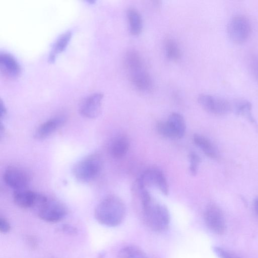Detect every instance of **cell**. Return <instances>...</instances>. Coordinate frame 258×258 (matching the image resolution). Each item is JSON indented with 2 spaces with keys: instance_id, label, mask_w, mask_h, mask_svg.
<instances>
[{
  "instance_id": "1",
  "label": "cell",
  "mask_w": 258,
  "mask_h": 258,
  "mask_svg": "<svg viewBox=\"0 0 258 258\" xmlns=\"http://www.w3.org/2000/svg\"><path fill=\"white\" fill-rule=\"evenodd\" d=\"M137 191L139 196L143 219L146 225L155 232L166 231L170 222L168 208L155 201L147 188H139Z\"/></svg>"
},
{
  "instance_id": "2",
  "label": "cell",
  "mask_w": 258,
  "mask_h": 258,
  "mask_svg": "<svg viewBox=\"0 0 258 258\" xmlns=\"http://www.w3.org/2000/svg\"><path fill=\"white\" fill-rule=\"evenodd\" d=\"M95 217L101 224L115 227L123 221L126 208L122 200L116 196H109L103 199L96 206Z\"/></svg>"
},
{
  "instance_id": "3",
  "label": "cell",
  "mask_w": 258,
  "mask_h": 258,
  "mask_svg": "<svg viewBox=\"0 0 258 258\" xmlns=\"http://www.w3.org/2000/svg\"><path fill=\"white\" fill-rule=\"evenodd\" d=\"M102 167L101 157L98 154H92L78 161L73 167V173L79 181L88 182L99 175Z\"/></svg>"
},
{
  "instance_id": "4",
  "label": "cell",
  "mask_w": 258,
  "mask_h": 258,
  "mask_svg": "<svg viewBox=\"0 0 258 258\" xmlns=\"http://www.w3.org/2000/svg\"><path fill=\"white\" fill-rule=\"evenodd\" d=\"M186 123L183 117L177 112L172 113L168 119L157 123V130L162 136L170 139L182 138L186 132Z\"/></svg>"
},
{
  "instance_id": "5",
  "label": "cell",
  "mask_w": 258,
  "mask_h": 258,
  "mask_svg": "<svg viewBox=\"0 0 258 258\" xmlns=\"http://www.w3.org/2000/svg\"><path fill=\"white\" fill-rule=\"evenodd\" d=\"M227 30L228 36L232 42L241 44L245 42L250 35L251 23L244 16H235L229 22Z\"/></svg>"
},
{
  "instance_id": "6",
  "label": "cell",
  "mask_w": 258,
  "mask_h": 258,
  "mask_svg": "<svg viewBox=\"0 0 258 258\" xmlns=\"http://www.w3.org/2000/svg\"><path fill=\"white\" fill-rule=\"evenodd\" d=\"M36 209L38 216L41 219L50 223L62 220L68 213L66 207L62 203L47 198Z\"/></svg>"
},
{
  "instance_id": "7",
  "label": "cell",
  "mask_w": 258,
  "mask_h": 258,
  "mask_svg": "<svg viewBox=\"0 0 258 258\" xmlns=\"http://www.w3.org/2000/svg\"><path fill=\"white\" fill-rule=\"evenodd\" d=\"M138 184L146 188L157 187L165 196L169 194V186L163 172L158 169H149L144 171L136 181Z\"/></svg>"
},
{
  "instance_id": "8",
  "label": "cell",
  "mask_w": 258,
  "mask_h": 258,
  "mask_svg": "<svg viewBox=\"0 0 258 258\" xmlns=\"http://www.w3.org/2000/svg\"><path fill=\"white\" fill-rule=\"evenodd\" d=\"M198 102L206 111L215 115L227 114L232 109V105L227 100L209 94L200 95Z\"/></svg>"
},
{
  "instance_id": "9",
  "label": "cell",
  "mask_w": 258,
  "mask_h": 258,
  "mask_svg": "<svg viewBox=\"0 0 258 258\" xmlns=\"http://www.w3.org/2000/svg\"><path fill=\"white\" fill-rule=\"evenodd\" d=\"M204 219L207 227L213 233L218 235L225 233V219L222 211L217 206L209 205L205 210Z\"/></svg>"
},
{
  "instance_id": "10",
  "label": "cell",
  "mask_w": 258,
  "mask_h": 258,
  "mask_svg": "<svg viewBox=\"0 0 258 258\" xmlns=\"http://www.w3.org/2000/svg\"><path fill=\"white\" fill-rule=\"evenodd\" d=\"M103 95L94 93L84 98L79 106L80 113L87 118H95L100 113Z\"/></svg>"
},
{
  "instance_id": "11",
  "label": "cell",
  "mask_w": 258,
  "mask_h": 258,
  "mask_svg": "<svg viewBox=\"0 0 258 258\" xmlns=\"http://www.w3.org/2000/svg\"><path fill=\"white\" fill-rule=\"evenodd\" d=\"M3 178L5 183L15 190L26 188L30 181L26 171L15 167L8 168L4 173Z\"/></svg>"
},
{
  "instance_id": "12",
  "label": "cell",
  "mask_w": 258,
  "mask_h": 258,
  "mask_svg": "<svg viewBox=\"0 0 258 258\" xmlns=\"http://www.w3.org/2000/svg\"><path fill=\"white\" fill-rule=\"evenodd\" d=\"M66 117L58 115L49 118L42 123L36 130L34 137L38 139H45L61 127L66 121Z\"/></svg>"
},
{
  "instance_id": "13",
  "label": "cell",
  "mask_w": 258,
  "mask_h": 258,
  "mask_svg": "<svg viewBox=\"0 0 258 258\" xmlns=\"http://www.w3.org/2000/svg\"><path fill=\"white\" fill-rule=\"evenodd\" d=\"M129 79L132 85L138 90L148 92L153 88L152 78L146 68L128 73Z\"/></svg>"
},
{
  "instance_id": "14",
  "label": "cell",
  "mask_w": 258,
  "mask_h": 258,
  "mask_svg": "<svg viewBox=\"0 0 258 258\" xmlns=\"http://www.w3.org/2000/svg\"><path fill=\"white\" fill-rule=\"evenodd\" d=\"M0 69L5 76L10 79L17 78L21 73V67L16 58L6 52L0 53Z\"/></svg>"
},
{
  "instance_id": "15",
  "label": "cell",
  "mask_w": 258,
  "mask_h": 258,
  "mask_svg": "<svg viewBox=\"0 0 258 258\" xmlns=\"http://www.w3.org/2000/svg\"><path fill=\"white\" fill-rule=\"evenodd\" d=\"M39 194L26 188L15 190L13 194L14 203L22 208H34Z\"/></svg>"
},
{
  "instance_id": "16",
  "label": "cell",
  "mask_w": 258,
  "mask_h": 258,
  "mask_svg": "<svg viewBox=\"0 0 258 258\" xmlns=\"http://www.w3.org/2000/svg\"><path fill=\"white\" fill-rule=\"evenodd\" d=\"M130 147L128 139L124 136L115 138L109 146V152L112 157L121 159L127 153Z\"/></svg>"
},
{
  "instance_id": "17",
  "label": "cell",
  "mask_w": 258,
  "mask_h": 258,
  "mask_svg": "<svg viewBox=\"0 0 258 258\" xmlns=\"http://www.w3.org/2000/svg\"><path fill=\"white\" fill-rule=\"evenodd\" d=\"M193 141L207 156L212 159L218 158V151L208 138L203 135L195 134L193 136Z\"/></svg>"
},
{
  "instance_id": "18",
  "label": "cell",
  "mask_w": 258,
  "mask_h": 258,
  "mask_svg": "<svg viewBox=\"0 0 258 258\" xmlns=\"http://www.w3.org/2000/svg\"><path fill=\"white\" fill-rule=\"evenodd\" d=\"M124 64L128 73L145 67L142 56L135 50L127 51L124 56Z\"/></svg>"
},
{
  "instance_id": "19",
  "label": "cell",
  "mask_w": 258,
  "mask_h": 258,
  "mask_svg": "<svg viewBox=\"0 0 258 258\" xmlns=\"http://www.w3.org/2000/svg\"><path fill=\"white\" fill-rule=\"evenodd\" d=\"M72 33L66 31L61 34L55 42L48 56V61L52 62L56 56L67 47L71 38Z\"/></svg>"
},
{
  "instance_id": "20",
  "label": "cell",
  "mask_w": 258,
  "mask_h": 258,
  "mask_svg": "<svg viewBox=\"0 0 258 258\" xmlns=\"http://www.w3.org/2000/svg\"><path fill=\"white\" fill-rule=\"evenodd\" d=\"M127 17L128 21L130 31L133 35H138L143 28V22L140 13L135 9L128 10Z\"/></svg>"
},
{
  "instance_id": "21",
  "label": "cell",
  "mask_w": 258,
  "mask_h": 258,
  "mask_svg": "<svg viewBox=\"0 0 258 258\" xmlns=\"http://www.w3.org/2000/svg\"><path fill=\"white\" fill-rule=\"evenodd\" d=\"M165 53L170 60L177 61L181 57V51L177 42L172 38H167L164 43Z\"/></svg>"
},
{
  "instance_id": "22",
  "label": "cell",
  "mask_w": 258,
  "mask_h": 258,
  "mask_svg": "<svg viewBox=\"0 0 258 258\" xmlns=\"http://www.w3.org/2000/svg\"><path fill=\"white\" fill-rule=\"evenodd\" d=\"M117 258H147L144 252L136 246H127L118 252Z\"/></svg>"
},
{
  "instance_id": "23",
  "label": "cell",
  "mask_w": 258,
  "mask_h": 258,
  "mask_svg": "<svg viewBox=\"0 0 258 258\" xmlns=\"http://www.w3.org/2000/svg\"><path fill=\"white\" fill-rule=\"evenodd\" d=\"M235 109L237 113L246 118L254 125L257 126L256 122L253 118L251 110V104L245 100H241L235 103Z\"/></svg>"
},
{
  "instance_id": "24",
  "label": "cell",
  "mask_w": 258,
  "mask_h": 258,
  "mask_svg": "<svg viewBox=\"0 0 258 258\" xmlns=\"http://www.w3.org/2000/svg\"><path fill=\"white\" fill-rule=\"evenodd\" d=\"M189 160V171L191 175H197L199 166L201 162V158L198 154L194 152H191L188 155Z\"/></svg>"
},
{
  "instance_id": "25",
  "label": "cell",
  "mask_w": 258,
  "mask_h": 258,
  "mask_svg": "<svg viewBox=\"0 0 258 258\" xmlns=\"http://www.w3.org/2000/svg\"><path fill=\"white\" fill-rule=\"evenodd\" d=\"M248 65L252 76L258 81V55H251L248 60Z\"/></svg>"
},
{
  "instance_id": "26",
  "label": "cell",
  "mask_w": 258,
  "mask_h": 258,
  "mask_svg": "<svg viewBox=\"0 0 258 258\" xmlns=\"http://www.w3.org/2000/svg\"><path fill=\"white\" fill-rule=\"evenodd\" d=\"M213 250L219 258H240L225 249L219 246L214 247Z\"/></svg>"
},
{
  "instance_id": "27",
  "label": "cell",
  "mask_w": 258,
  "mask_h": 258,
  "mask_svg": "<svg viewBox=\"0 0 258 258\" xmlns=\"http://www.w3.org/2000/svg\"><path fill=\"white\" fill-rule=\"evenodd\" d=\"M59 231L69 234H75L77 233V229L74 226L69 224H64L60 226Z\"/></svg>"
},
{
  "instance_id": "28",
  "label": "cell",
  "mask_w": 258,
  "mask_h": 258,
  "mask_svg": "<svg viewBox=\"0 0 258 258\" xmlns=\"http://www.w3.org/2000/svg\"><path fill=\"white\" fill-rule=\"evenodd\" d=\"M11 229V225L8 220L4 217H0V231L2 233H7Z\"/></svg>"
},
{
  "instance_id": "29",
  "label": "cell",
  "mask_w": 258,
  "mask_h": 258,
  "mask_svg": "<svg viewBox=\"0 0 258 258\" xmlns=\"http://www.w3.org/2000/svg\"><path fill=\"white\" fill-rule=\"evenodd\" d=\"M7 114V111L6 108L3 103V102L1 101V119H3L4 118Z\"/></svg>"
},
{
  "instance_id": "30",
  "label": "cell",
  "mask_w": 258,
  "mask_h": 258,
  "mask_svg": "<svg viewBox=\"0 0 258 258\" xmlns=\"http://www.w3.org/2000/svg\"><path fill=\"white\" fill-rule=\"evenodd\" d=\"M27 242H28L30 246L32 247H35L37 244L36 240L32 236L29 237V238H27Z\"/></svg>"
},
{
  "instance_id": "31",
  "label": "cell",
  "mask_w": 258,
  "mask_h": 258,
  "mask_svg": "<svg viewBox=\"0 0 258 258\" xmlns=\"http://www.w3.org/2000/svg\"><path fill=\"white\" fill-rule=\"evenodd\" d=\"M253 206L254 211L258 216V197L255 199Z\"/></svg>"
}]
</instances>
